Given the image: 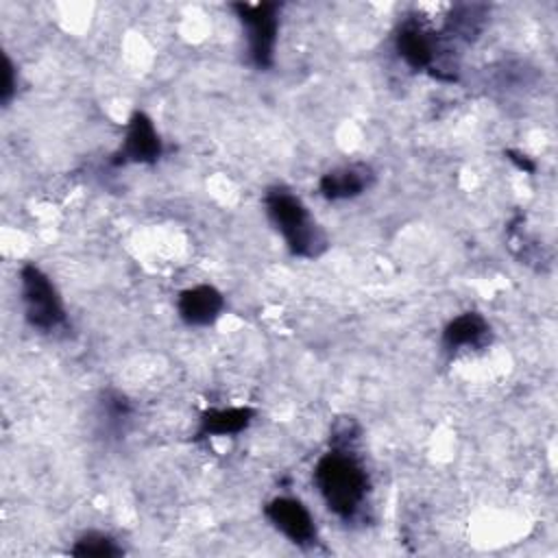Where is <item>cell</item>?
I'll return each mask as SVG.
<instances>
[{
  "instance_id": "7c38bea8",
  "label": "cell",
  "mask_w": 558,
  "mask_h": 558,
  "mask_svg": "<svg viewBox=\"0 0 558 558\" xmlns=\"http://www.w3.org/2000/svg\"><path fill=\"white\" fill-rule=\"evenodd\" d=\"M70 554L81 556V558H113L122 554V547L102 532H85L74 541L70 547Z\"/></svg>"
},
{
  "instance_id": "5b68a950",
  "label": "cell",
  "mask_w": 558,
  "mask_h": 558,
  "mask_svg": "<svg viewBox=\"0 0 558 558\" xmlns=\"http://www.w3.org/2000/svg\"><path fill=\"white\" fill-rule=\"evenodd\" d=\"M238 20L244 26L246 52L251 63L257 70H266L272 65L277 33H279V4L275 2H257V4H233Z\"/></svg>"
},
{
  "instance_id": "7a4b0ae2",
  "label": "cell",
  "mask_w": 558,
  "mask_h": 558,
  "mask_svg": "<svg viewBox=\"0 0 558 558\" xmlns=\"http://www.w3.org/2000/svg\"><path fill=\"white\" fill-rule=\"evenodd\" d=\"M266 216L296 257L314 259L325 253L327 235L314 220L305 203L288 187L275 185L264 194Z\"/></svg>"
},
{
  "instance_id": "9c48e42d",
  "label": "cell",
  "mask_w": 558,
  "mask_h": 558,
  "mask_svg": "<svg viewBox=\"0 0 558 558\" xmlns=\"http://www.w3.org/2000/svg\"><path fill=\"white\" fill-rule=\"evenodd\" d=\"M375 174L366 163H347L325 172L318 181V190L327 201H349L364 194Z\"/></svg>"
},
{
  "instance_id": "30bf717a",
  "label": "cell",
  "mask_w": 558,
  "mask_h": 558,
  "mask_svg": "<svg viewBox=\"0 0 558 558\" xmlns=\"http://www.w3.org/2000/svg\"><path fill=\"white\" fill-rule=\"evenodd\" d=\"M490 340V325L477 312H464L451 318L442 329V349L449 353L482 349Z\"/></svg>"
},
{
  "instance_id": "8992f818",
  "label": "cell",
  "mask_w": 558,
  "mask_h": 558,
  "mask_svg": "<svg viewBox=\"0 0 558 558\" xmlns=\"http://www.w3.org/2000/svg\"><path fill=\"white\" fill-rule=\"evenodd\" d=\"M264 517L270 521V525L277 532H281L290 543L299 547H312L318 541L314 514L296 497H288V495L272 497L264 506Z\"/></svg>"
},
{
  "instance_id": "5bb4252c",
  "label": "cell",
  "mask_w": 558,
  "mask_h": 558,
  "mask_svg": "<svg viewBox=\"0 0 558 558\" xmlns=\"http://www.w3.org/2000/svg\"><path fill=\"white\" fill-rule=\"evenodd\" d=\"M15 87H17V76H15V65L9 57H4V70H2V87H0V98H2V105H9L13 94H15Z\"/></svg>"
},
{
  "instance_id": "3957f363",
  "label": "cell",
  "mask_w": 558,
  "mask_h": 558,
  "mask_svg": "<svg viewBox=\"0 0 558 558\" xmlns=\"http://www.w3.org/2000/svg\"><path fill=\"white\" fill-rule=\"evenodd\" d=\"M397 54L403 59L405 65L418 72H432L438 78L453 81V68L447 63L449 46L436 31L427 28L416 17H405L395 35Z\"/></svg>"
},
{
  "instance_id": "ba28073f",
  "label": "cell",
  "mask_w": 558,
  "mask_h": 558,
  "mask_svg": "<svg viewBox=\"0 0 558 558\" xmlns=\"http://www.w3.org/2000/svg\"><path fill=\"white\" fill-rule=\"evenodd\" d=\"M225 310V296L209 283L185 288L177 296V314L190 327L214 325Z\"/></svg>"
},
{
  "instance_id": "6da1fadb",
  "label": "cell",
  "mask_w": 558,
  "mask_h": 558,
  "mask_svg": "<svg viewBox=\"0 0 558 558\" xmlns=\"http://www.w3.org/2000/svg\"><path fill=\"white\" fill-rule=\"evenodd\" d=\"M314 484L327 510L342 521L355 519L368 499L371 477L349 442L333 445L314 466Z\"/></svg>"
},
{
  "instance_id": "4fadbf2b",
  "label": "cell",
  "mask_w": 558,
  "mask_h": 558,
  "mask_svg": "<svg viewBox=\"0 0 558 558\" xmlns=\"http://www.w3.org/2000/svg\"><path fill=\"white\" fill-rule=\"evenodd\" d=\"M102 416L107 418V425L122 427V423L129 421L131 416V405L122 395H105L102 399Z\"/></svg>"
},
{
  "instance_id": "277c9868",
  "label": "cell",
  "mask_w": 558,
  "mask_h": 558,
  "mask_svg": "<svg viewBox=\"0 0 558 558\" xmlns=\"http://www.w3.org/2000/svg\"><path fill=\"white\" fill-rule=\"evenodd\" d=\"M20 292L24 316L33 329L50 333L68 325L63 299L52 279L39 266L24 264L20 268Z\"/></svg>"
},
{
  "instance_id": "52a82bcc",
  "label": "cell",
  "mask_w": 558,
  "mask_h": 558,
  "mask_svg": "<svg viewBox=\"0 0 558 558\" xmlns=\"http://www.w3.org/2000/svg\"><path fill=\"white\" fill-rule=\"evenodd\" d=\"M161 153L163 144L155 122L144 111H133L126 122L122 144L113 155V163H155L161 157Z\"/></svg>"
},
{
  "instance_id": "8fae6325",
  "label": "cell",
  "mask_w": 558,
  "mask_h": 558,
  "mask_svg": "<svg viewBox=\"0 0 558 558\" xmlns=\"http://www.w3.org/2000/svg\"><path fill=\"white\" fill-rule=\"evenodd\" d=\"M255 418V410L248 405H229V408H209L198 418L196 438H220L235 436L244 432Z\"/></svg>"
}]
</instances>
